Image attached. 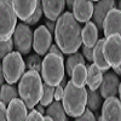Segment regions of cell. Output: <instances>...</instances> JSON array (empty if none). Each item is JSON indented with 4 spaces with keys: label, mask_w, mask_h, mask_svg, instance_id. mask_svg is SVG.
Wrapping results in <instances>:
<instances>
[{
    "label": "cell",
    "mask_w": 121,
    "mask_h": 121,
    "mask_svg": "<svg viewBox=\"0 0 121 121\" xmlns=\"http://www.w3.org/2000/svg\"><path fill=\"white\" fill-rule=\"evenodd\" d=\"M53 34L57 46L65 55L76 52L82 44L81 28L72 12H64L58 17Z\"/></svg>",
    "instance_id": "1"
},
{
    "label": "cell",
    "mask_w": 121,
    "mask_h": 121,
    "mask_svg": "<svg viewBox=\"0 0 121 121\" xmlns=\"http://www.w3.org/2000/svg\"><path fill=\"white\" fill-rule=\"evenodd\" d=\"M18 95L28 109H34L43 96V81L39 72L28 70L18 82Z\"/></svg>",
    "instance_id": "2"
},
{
    "label": "cell",
    "mask_w": 121,
    "mask_h": 121,
    "mask_svg": "<svg viewBox=\"0 0 121 121\" xmlns=\"http://www.w3.org/2000/svg\"><path fill=\"white\" fill-rule=\"evenodd\" d=\"M62 100L67 115L70 117H78L84 113L87 105V90L84 86L78 87L69 81L64 87Z\"/></svg>",
    "instance_id": "3"
},
{
    "label": "cell",
    "mask_w": 121,
    "mask_h": 121,
    "mask_svg": "<svg viewBox=\"0 0 121 121\" xmlns=\"http://www.w3.org/2000/svg\"><path fill=\"white\" fill-rule=\"evenodd\" d=\"M64 59L63 56H58L56 53L45 55L41 64V75L44 81L51 86H57L64 78Z\"/></svg>",
    "instance_id": "4"
},
{
    "label": "cell",
    "mask_w": 121,
    "mask_h": 121,
    "mask_svg": "<svg viewBox=\"0 0 121 121\" xmlns=\"http://www.w3.org/2000/svg\"><path fill=\"white\" fill-rule=\"evenodd\" d=\"M3 73L5 81L7 84L15 85L17 81H19L21 76L24 74L26 70V62L22 58V53L18 51L10 52L3 58Z\"/></svg>",
    "instance_id": "5"
},
{
    "label": "cell",
    "mask_w": 121,
    "mask_h": 121,
    "mask_svg": "<svg viewBox=\"0 0 121 121\" xmlns=\"http://www.w3.org/2000/svg\"><path fill=\"white\" fill-rule=\"evenodd\" d=\"M17 13L11 0H0V40L11 39L17 26Z\"/></svg>",
    "instance_id": "6"
},
{
    "label": "cell",
    "mask_w": 121,
    "mask_h": 121,
    "mask_svg": "<svg viewBox=\"0 0 121 121\" xmlns=\"http://www.w3.org/2000/svg\"><path fill=\"white\" fill-rule=\"evenodd\" d=\"M33 36L34 33L32 32V29L28 24H26L24 22L17 24L12 35L13 47L19 53L28 55L33 47Z\"/></svg>",
    "instance_id": "7"
},
{
    "label": "cell",
    "mask_w": 121,
    "mask_h": 121,
    "mask_svg": "<svg viewBox=\"0 0 121 121\" xmlns=\"http://www.w3.org/2000/svg\"><path fill=\"white\" fill-rule=\"evenodd\" d=\"M103 55L112 68L121 65V35L112 34L105 38L103 45Z\"/></svg>",
    "instance_id": "8"
},
{
    "label": "cell",
    "mask_w": 121,
    "mask_h": 121,
    "mask_svg": "<svg viewBox=\"0 0 121 121\" xmlns=\"http://www.w3.org/2000/svg\"><path fill=\"white\" fill-rule=\"evenodd\" d=\"M51 45H52V34L48 32V29L45 26L38 27L33 36L34 51L40 56H45Z\"/></svg>",
    "instance_id": "9"
},
{
    "label": "cell",
    "mask_w": 121,
    "mask_h": 121,
    "mask_svg": "<svg viewBox=\"0 0 121 121\" xmlns=\"http://www.w3.org/2000/svg\"><path fill=\"white\" fill-rule=\"evenodd\" d=\"M102 121H121V100L116 96L105 98L102 104Z\"/></svg>",
    "instance_id": "10"
},
{
    "label": "cell",
    "mask_w": 121,
    "mask_h": 121,
    "mask_svg": "<svg viewBox=\"0 0 121 121\" xmlns=\"http://www.w3.org/2000/svg\"><path fill=\"white\" fill-rule=\"evenodd\" d=\"M103 30L105 38L112 34H120L121 35V10L120 9H112L107 13L103 21Z\"/></svg>",
    "instance_id": "11"
},
{
    "label": "cell",
    "mask_w": 121,
    "mask_h": 121,
    "mask_svg": "<svg viewBox=\"0 0 121 121\" xmlns=\"http://www.w3.org/2000/svg\"><path fill=\"white\" fill-rule=\"evenodd\" d=\"M92 0H75L73 4V15L80 23L88 22L93 15Z\"/></svg>",
    "instance_id": "12"
},
{
    "label": "cell",
    "mask_w": 121,
    "mask_h": 121,
    "mask_svg": "<svg viewBox=\"0 0 121 121\" xmlns=\"http://www.w3.org/2000/svg\"><path fill=\"white\" fill-rule=\"evenodd\" d=\"M119 86H120V80L117 74L107 73L105 75H103L102 84L99 86V92L103 98L113 97L119 95Z\"/></svg>",
    "instance_id": "13"
},
{
    "label": "cell",
    "mask_w": 121,
    "mask_h": 121,
    "mask_svg": "<svg viewBox=\"0 0 121 121\" xmlns=\"http://www.w3.org/2000/svg\"><path fill=\"white\" fill-rule=\"evenodd\" d=\"M28 108L22 99L13 98L7 104V120L10 121H23L27 120Z\"/></svg>",
    "instance_id": "14"
},
{
    "label": "cell",
    "mask_w": 121,
    "mask_h": 121,
    "mask_svg": "<svg viewBox=\"0 0 121 121\" xmlns=\"http://www.w3.org/2000/svg\"><path fill=\"white\" fill-rule=\"evenodd\" d=\"M114 7H115V0H98L97 4L93 6L92 18L98 29L103 28V21L107 13Z\"/></svg>",
    "instance_id": "15"
},
{
    "label": "cell",
    "mask_w": 121,
    "mask_h": 121,
    "mask_svg": "<svg viewBox=\"0 0 121 121\" xmlns=\"http://www.w3.org/2000/svg\"><path fill=\"white\" fill-rule=\"evenodd\" d=\"M44 15L50 21H57L65 7V0H41Z\"/></svg>",
    "instance_id": "16"
},
{
    "label": "cell",
    "mask_w": 121,
    "mask_h": 121,
    "mask_svg": "<svg viewBox=\"0 0 121 121\" xmlns=\"http://www.w3.org/2000/svg\"><path fill=\"white\" fill-rule=\"evenodd\" d=\"M17 17L22 21H26L35 11L38 0H11Z\"/></svg>",
    "instance_id": "17"
},
{
    "label": "cell",
    "mask_w": 121,
    "mask_h": 121,
    "mask_svg": "<svg viewBox=\"0 0 121 121\" xmlns=\"http://www.w3.org/2000/svg\"><path fill=\"white\" fill-rule=\"evenodd\" d=\"M81 38H82V43L84 45L88 47H93L95 44L98 40V28L95 24V22H86L85 27L81 29Z\"/></svg>",
    "instance_id": "18"
},
{
    "label": "cell",
    "mask_w": 121,
    "mask_h": 121,
    "mask_svg": "<svg viewBox=\"0 0 121 121\" xmlns=\"http://www.w3.org/2000/svg\"><path fill=\"white\" fill-rule=\"evenodd\" d=\"M104 40H105V38H104V39H99V40H97V43L95 44V46H93V60H92V62H93L100 70H102L103 73H107L108 70H109V68H110V65H109V63L105 60L104 55H103Z\"/></svg>",
    "instance_id": "19"
},
{
    "label": "cell",
    "mask_w": 121,
    "mask_h": 121,
    "mask_svg": "<svg viewBox=\"0 0 121 121\" xmlns=\"http://www.w3.org/2000/svg\"><path fill=\"white\" fill-rule=\"evenodd\" d=\"M103 80V72L100 70L95 63L88 65L87 68V78H86V85L90 90H97L99 88Z\"/></svg>",
    "instance_id": "20"
},
{
    "label": "cell",
    "mask_w": 121,
    "mask_h": 121,
    "mask_svg": "<svg viewBox=\"0 0 121 121\" xmlns=\"http://www.w3.org/2000/svg\"><path fill=\"white\" fill-rule=\"evenodd\" d=\"M46 114L52 117L56 121H64L67 120V113L64 110L63 104H60L59 100H55L51 104H48L46 108Z\"/></svg>",
    "instance_id": "21"
},
{
    "label": "cell",
    "mask_w": 121,
    "mask_h": 121,
    "mask_svg": "<svg viewBox=\"0 0 121 121\" xmlns=\"http://www.w3.org/2000/svg\"><path fill=\"white\" fill-rule=\"evenodd\" d=\"M86 78H87V68L85 67V64L82 63L76 64L72 72V82L78 87H82L86 85Z\"/></svg>",
    "instance_id": "22"
},
{
    "label": "cell",
    "mask_w": 121,
    "mask_h": 121,
    "mask_svg": "<svg viewBox=\"0 0 121 121\" xmlns=\"http://www.w3.org/2000/svg\"><path fill=\"white\" fill-rule=\"evenodd\" d=\"M102 104H103V97L100 92H98L97 90L87 91V107L92 112L99 110V108H102Z\"/></svg>",
    "instance_id": "23"
},
{
    "label": "cell",
    "mask_w": 121,
    "mask_h": 121,
    "mask_svg": "<svg viewBox=\"0 0 121 121\" xmlns=\"http://www.w3.org/2000/svg\"><path fill=\"white\" fill-rule=\"evenodd\" d=\"M18 90L11 84H4L0 87V100H3L5 104H9L13 98H17Z\"/></svg>",
    "instance_id": "24"
},
{
    "label": "cell",
    "mask_w": 121,
    "mask_h": 121,
    "mask_svg": "<svg viewBox=\"0 0 121 121\" xmlns=\"http://www.w3.org/2000/svg\"><path fill=\"white\" fill-rule=\"evenodd\" d=\"M79 63H82V64L86 63V59H85L84 55L80 53V52H78V51L74 52V53H70V56L68 57L67 62H65V64H64V67H65V73H67L69 76H72V72H73L74 67H75L76 64H79Z\"/></svg>",
    "instance_id": "25"
},
{
    "label": "cell",
    "mask_w": 121,
    "mask_h": 121,
    "mask_svg": "<svg viewBox=\"0 0 121 121\" xmlns=\"http://www.w3.org/2000/svg\"><path fill=\"white\" fill-rule=\"evenodd\" d=\"M55 99V86L48 85L47 82H43V96L40 99V104L47 107Z\"/></svg>",
    "instance_id": "26"
},
{
    "label": "cell",
    "mask_w": 121,
    "mask_h": 121,
    "mask_svg": "<svg viewBox=\"0 0 121 121\" xmlns=\"http://www.w3.org/2000/svg\"><path fill=\"white\" fill-rule=\"evenodd\" d=\"M41 58H40V55L35 53V55H30L28 56L27 60H26V67L29 70H36V72H41Z\"/></svg>",
    "instance_id": "27"
},
{
    "label": "cell",
    "mask_w": 121,
    "mask_h": 121,
    "mask_svg": "<svg viewBox=\"0 0 121 121\" xmlns=\"http://www.w3.org/2000/svg\"><path fill=\"white\" fill-rule=\"evenodd\" d=\"M44 11H43V4H41V0H38V4H36V7H35V11L33 12V15L30 16L29 18H27L26 21H23L28 26H34L35 23H38L41 18Z\"/></svg>",
    "instance_id": "28"
},
{
    "label": "cell",
    "mask_w": 121,
    "mask_h": 121,
    "mask_svg": "<svg viewBox=\"0 0 121 121\" xmlns=\"http://www.w3.org/2000/svg\"><path fill=\"white\" fill-rule=\"evenodd\" d=\"M12 48H13V40L12 38L5 40V41H1L0 40V59H3L7 53L12 52Z\"/></svg>",
    "instance_id": "29"
},
{
    "label": "cell",
    "mask_w": 121,
    "mask_h": 121,
    "mask_svg": "<svg viewBox=\"0 0 121 121\" xmlns=\"http://www.w3.org/2000/svg\"><path fill=\"white\" fill-rule=\"evenodd\" d=\"M75 119L78 121H93V120H96V117L93 115V112L90 108H85L84 113L81 115H79L78 117H75Z\"/></svg>",
    "instance_id": "30"
},
{
    "label": "cell",
    "mask_w": 121,
    "mask_h": 121,
    "mask_svg": "<svg viewBox=\"0 0 121 121\" xmlns=\"http://www.w3.org/2000/svg\"><path fill=\"white\" fill-rule=\"evenodd\" d=\"M27 120L28 121H41L44 120V115L40 114L36 109H32L30 113H28L27 115Z\"/></svg>",
    "instance_id": "31"
},
{
    "label": "cell",
    "mask_w": 121,
    "mask_h": 121,
    "mask_svg": "<svg viewBox=\"0 0 121 121\" xmlns=\"http://www.w3.org/2000/svg\"><path fill=\"white\" fill-rule=\"evenodd\" d=\"M81 53L84 55L85 59L88 60V62H92V60H93V47H88V46L84 45Z\"/></svg>",
    "instance_id": "32"
},
{
    "label": "cell",
    "mask_w": 121,
    "mask_h": 121,
    "mask_svg": "<svg viewBox=\"0 0 121 121\" xmlns=\"http://www.w3.org/2000/svg\"><path fill=\"white\" fill-rule=\"evenodd\" d=\"M5 120H7V108L3 100H0V121Z\"/></svg>",
    "instance_id": "33"
},
{
    "label": "cell",
    "mask_w": 121,
    "mask_h": 121,
    "mask_svg": "<svg viewBox=\"0 0 121 121\" xmlns=\"http://www.w3.org/2000/svg\"><path fill=\"white\" fill-rule=\"evenodd\" d=\"M63 92H64V87L63 86H60V85L55 86V99L56 100H60L63 98Z\"/></svg>",
    "instance_id": "34"
},
{
    "label": "cell",
    "mask_w": 121,
    "mask_h": 121,
    "mask_svg": "<svg viewBox=\"0 0 121 121\" xmlns=\"http://www.w3.org/2000/svg\"><path fill=\"white\" fill-rule=\"evenodd\" d=\"M48 51H50V53H56L58 56H63L62 50H60L57 45H51V46H50V48H48Z\"/></svg>",
    "instance_id": "35"
},
{
    "label": "cell",
    "mask_w": 121,
    "mask_h": 121,
    "mask_svg": "<svg viewBox=\"0 0 121 121\" xmlns=\"http://www.w3.org/2000/svg\"><path fill=\"white\" fill-rule=\"evenodd\" d=\"M45 27L48 29V32L51 33V34H53V33H55V27H56V23H55L53 21H50V19H47V22L45 23Z\"/></svg>",
    "instance_id": "36"
},
{
    "label": "cell",
    "mask_w": 121,
    "mask_h": 121,
    "mask_svg": "<svg viewBox=\"0 0 121 121\" xmlns=\"http://www.w3.org/2000/svg\"><path fill=\"white\" fill-rule=\"evenodd\" d=\"M35 109L38 110V112H39L40 114H43V115H44V114H46L45 107H44V105H41V104H36V105H35Z\"/></svg>",
    "instance_id": "37"
},
{
    "label": "cell",
    "mask_w": 121,
    "mask_h": 121,
    "mask_svg": "<svg viewBox=\"0 0 121 121\" xmlns=\"http://www.w3.org/2000/svg\"><path fill=\"white\" fill-rule=\"evenodd\" d=\"M4 80H5V78H4V73H3V67H0V87L4 85Z\"/></svg>",
    "instance_id": "38"
},
{
    "label": "cell",
    "mask_w": 121,
    "mask_h": 121,
    "mask_svg": "<svg viewBox=\"0 0 121 121\" xmlns=\"http://www.w3.org/2000/svg\"><path fill=\"white\" fill-rule=\"evenodd\" d=\"M113 69H114L115 74H117L119 76L121 75V65H119V67H115V68H113Z\"/></svg>",
    "instance_id": "39"
},
{
    "label": "cell",
    "mask_w": 121,
    "mask_h": 121,
    "mask_svg": "<svg viewBox=\"0 0 121 121\" xmlns=\"http://www.w3.org/2000/svg\"><path fill=\"white\" fill-rule=\"evenodd\" d=\"M75 0H65V5H68V7L73 9V4H74Z\"/></svg>",
    "instance_id": "40"
},
{
    "label": "cell",
    "mask_w": 121,
    "mask_h": 121,
    "mask_svg": "<svg viewBox=\"0 0 121 121\" xmlns=\"http://www.w3.org/2000/svg\"><path fill=\"white\" fill-rule=\"evenodd\" d=\"M59 85H60V86H63V87H65V85H67V80H65V78H63V80L60 81Z\"/></svg>",
    "instance_id": "41"
},
{
    "label": "cell",
    "mask_w": 121,
    "mask_h": 121,
    "mask_svg": "<svg viewBox=\"0 0 121 121\" xmlns=\"http://www.w3.org/2000/svg\"><path fill=\"white\" fill-rule=\"evenodd\" d=\"M119 97H120V100H121V82H120V86H119Z\"/></svg>",
    "instance_id": "42"
},
{
    "label": "cell",
    "mask_w": 121,
    "mask_h": 121,
    "mask_svg": "<svg viewBox=\"0 0 121 121\" xmlns=\"http://www.w3.org/2000/svg\"><path fill=\"white\" fill-rule=\"evenodd\" d=\"M119 9L121 10V0H119Z\"/></svg>",
    "instance_id": "43"
},
{
    "label": "cell",
    "mask_w": 121,
    "mask_h": 121,
    "mask_svg": "<svg viewBox=\"0 0 121 121\" xmlns=\"http://www.w3.org/2000/svg\"><path fill=\"white\" fill-rule=\"evenodd\" d=\"M92 1H98V0H92Z\"/></svg>",
    "instance_id": "44"
},
{
    "label": "cell",
    "mask_w": 121,
    "mask_h": 121,
    "mask_svg": "<svg viewBox=\"0 0 121 121\" xmlns=\"http://www.w3.org/2000/svg\"><path fill=\"white\" fill-rule=\"evenodd\" d=\"M0 67H1V65H0Z\"/></svg>",
    "instance_id": "45"
}]
</instances>
